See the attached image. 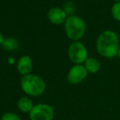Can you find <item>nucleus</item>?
I'll return each mask as SVG.
<instances>
[{
    "instance_id": "1",
    "label": "nucleus",
    "mask_w": 120,
    "mask_h": 120,
    "mask_svg": "<svg viewBox=\"0 0 120 120\" xmlns=\"http://www.w3.org/2000/svg\"><path fill=\"white\" fill-rule=\"evenodd\" d=\"M96 48L101 56L109 58L115 57L119 49L118 35L112 30L103 31L97 39Z\"/></svg>"
},
{
    "instance_id": "2",
    "label": "nucleus",
    "mask_w": 120,
    "mask_h": 120,
    "mask_svg": "<svg viewBox=\"0 0 120 120\" xmlns=\"http://www.w3.org/2000/svg\"><path fill=\"white\" fill-rule=\"evenodd\" d=\"M21 86L22 90L30 96H38L42 95L46 89V84L41 77L30 73L22 76L21 79Z\"/></svg>"
},
{
    "instance_id": "3",
    "label": "nucleus",
    "mask_w": 120,
    "mask_h": 120,
    "mask_svg": "<svg viewBox=\"0 0 120 120\" xmlns=\"http://www.w3.org/2000/svg\"><path fill=\"white\" fill-rule=\"evenodd\" d=\"M65 31L67 36L73 41H79L83 37L86 30V22L78 16H70L65 21Z\"/></svg>"
},
{
    "instance_id": "4",
    "label": "nucleus",
    "mask_w": 120,
    "mask_h": 120,
    "mask_svg": "<svg viewBox=\"0 0 120 120\" xmlns=\"http://www.w3.org/2000/svg\"><path fill=\"white\" fill-rule=\"evenodd\" d=\"M69 59L75 64H82L88 58V53L85 45L80 41H73L68 48Z\"/></svg>"
},
{
    "instance_id": "5",
    "label": "nucleus",
    "mask_w": 120,
    "mask_h": 120,
    "mask_svg": "<svg viewBox=\"0 0 120 120\" xmlns=\"http://www.w3.org/2000/svg\"><path fill=\"white\" fill-rule=\"evenodd\" d=\"M30 120H53L54 110L52 106L46 104H39L34 105L31 111L29 113Z\"/></svg>"
},
{
    "instance_id": "6",
    "label": "nucleus",
    "mask_w": 120,
    "mask_h": 120,
    "mask_svg": "<svg viewBox=\"0 0 120 120\" xmlns=\"http://www.w3.org/2000/svg\"><path fill=\"white\" fill-rule=\"evenodd\" d=\"M87 74H88V72L85 66L82 64H75L69 69L67 76L68 82L72 85L81 83L82 81L86 79Z\"/></svg>"
},
{
    "instance_id": "7",
    "label": "nucleus",
    "mask_w": 120,
    "mask_h": 120,
    "mask_svg": "<svg viewBox=\"0 0 120 120\" xmlns=\"http://www.w3.org/2000/svg\"><path fill=\"white\" fill-rule=\"evenodd\" d=\"M48 19L53 25H61L67 20V12L60 8H52L48 12Z\"/></svg>"
},
{
    "instance_id": "8",
    "label": "nucleus",
    "mask_w": 120,
    "mask_h": 120,
    "mask_svg": "<svg viewBox=\"0 0 120 120\" xmlns=\"http://www.w3.org/2000/svg\"><path fill=\"white\" fill-rule=\"evenodd\" d=\"M33 68V62L30 56L25 55L19 58L17 61V69L18 72L22 76L27 75L30 73V71L32 70Z\"/></svg>"
},
{
    "instance_id": "9",
    "label": "nucleus",
    "mask_w": 120,
    "mask_h": 120,
    "mask_svg": "<svg viewBox=\"0 0 120 120\" xmlns=\"http://www.w3.org/2000/svg\"><path fill=\"white\" fill-rule=\"evenodd\" d=\"M17 107L22 113H30L34 107L33 102L28 97H21L17 101Z\"/></svg>"
},
{
    "instance_id": "10",
    "label": "nucleus",
    "mask_w": 120,
    "mask_h": 120,
    "mask_svg": "<svg viewBox=\"0 0 120 120\" xmlns=\"http://www.w3.org/2000/svg\"><path fill=\"white\" fill-rule=\"evenodd\" d=\"M84 66L87 72L90 73H96L100 69V63L95 58H88L84 63Z\"/></svg>"
},
{
    "instance_id": "11",
    "label": "nucleus",
    "mask_w": 120,
    "mask_h": 120,
    "mask_svg": "<svg viewBox=\"0 0 120 120\" xmlns=\"http://www.w3.org/2000/svg\"><path fill=\"white\" fill-rule=\"evenodd\" d=\"M2 46L4 49L7 50V51H14L19 47V43L15 38L8 37L4 40Z\"/></svg>"
},
{
    "instance_id": "12",
    "label": "nucleus",
    "mask_w": 120,
    "mask_h": 120,
    "mask_svg": "<svg viewBox=\"0 0 120 120\" xmlns=\"http://www.w3.org/2000/svg\"><path fill=\"white\" fill-rule=\"evenodd\" d=\"M112 15L116 21L120 22V2L116 3L112 7Z\"/></svg>"
},
{
    "instance_id": "13",
    "label": "nucleus",
    "mask_w": 120,
    "mask_h": 120,
    "mask_svg": "<svg viewBox=\"0 0 120 120\" xmlns=\"http://www.w3.org/2000/svg\"><path fill=\"white\" fill-rule=\"evenodd\" d=\"M1 120H21L20 117L12 112H8L3 114Z\"/></svg>"
},
{
    "instance_id": "14",
    "label": "nucleus",
    "mask_w": 120,
    "mask_h": 120,
    "mask_svg": "<svg viewBox=\"0 0 120 120\" xmlns=\"http://www.w3.org/2000/svg\"><path fill=\"white\" fill-rule=\"evenodd\" d=\"M4 35H3V34L0 32V45H3V43H4Z\"/></svg>"
},
{
    "instance_id": "15",
    "label": "nucleus",
    "mask_w": 120,
    "mask_h": 120,
    "mask_svg": "<svg viewBox=\"0 0 120 120\" xmlns=\"http://www.w3.org/2000/svg\"><path fill=\"white\" fill-rule=\"evenodd\" d=\"M118 57L120 58V47H119V49H118Z\"/></svg>"
},
{
    "instance_id": "16",
    "label": "nucleus",
    "mask_w": 120,
    "mask_h": 120,
    "mask_svg": "<svg viewBox=\"0 0 120 120\" xmlns=\"http://www.w3.org/2000/svg\"><path fill=\"white\" fill-rule=\"evenodd\" d=\"M113 1H117V2H118V1H120V0H113Z\"/></svg>"
}]
</instances>
